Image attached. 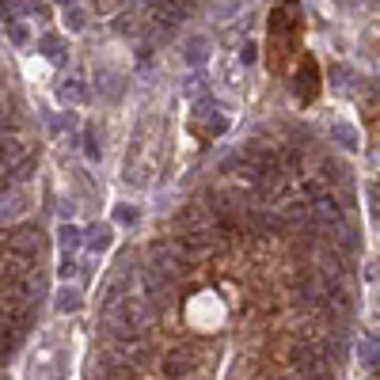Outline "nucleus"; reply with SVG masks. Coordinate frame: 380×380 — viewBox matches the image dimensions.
<instances>
[{
  "instance_id": "nucleus-6",
  "label": "nucleus",
  "mask_w": 380,
  "mask_h": 380,
  "mask_svg": "<svg viewBox=\"0 0 380 380\" xmlns=\"http://www.w3.org/2000/svg\"><path fill=\"white\" fill-rule=\"evenodd\" d=\"M57 308H61V312H76V308H80V293L65 289V293H61V301H57Z\"/></svg>"
},
{
  "instance_id": "nucleus-1",
  "label": "nucleus",
  "mask_w": 380,
  "mask_h": 380,
  "mask_svg": "<svg viewBox=\"0 0 380 380\" xmlns=\"http://www.w3.org/2000/svg\"><path fill=\"white\" fill-rule=\"evenodd\" d=\"M187 320L198 327V331H217L221 320H224L221 296H217V293H198V296L187 304Z\"/></svg>"
},
{
  "instance_id": "nucleus-3",
  "label": "nucleus",
  "mask_w": 380,
  "mask_h": 380,
  "mask_svg": "<svg viewBox=\"0 0 380 380\" xmlns=\"http://www.w3.org/2000/svg\"><path fill=\"white\" fill-rule=\"evenodd\" d=\"M8 248H12V251H27V255H35L38 248H42V236H38L35 229H16L12 236H8Z\"/></svg>"
},
{
  "instance_id": "nucleus-5",
  "label": "nucleus",
  "mask_w": 380,
  "mask_h": 380,
  "mask_svg": "<svg viewBox=\"0 0 380 380\" xmlns=\"http://www.w3.org/2000/svg\"><path fill=\"white\" fill-rule=\"evenodd\" d=\"M357 350H362V357H365L369 365H380V342H376V338H362Z\"/></svg>"
},
{
  "instance_id": "nucleus-2",
  "label": "nucleus",
  "mask_w": 380,
  "mask_h": 380,
  "mask_svg": "<svg viewBox=\"0 0 380 380\" xmlns=\"http://www.w3.org/2000/svg\"><path fill=\"white\" fill-rule=\"evenodd\" d=\"M190 369H194V354L187 350V346H179V350H171V354H168V362H163V373H168L171 380L187 376Z\"/></svg>"
},
{
  "instance_id": "nucleus-4",
  "label": "nucleus",
  "mask_w": 380,
  "mask_h": 380,
  "mask_svg": "<svg viewBox=\"0 0 380 380\" xmlns=\"http://www.w3.org/2000/svg\"><path fill=\"white\" fill-rule=\"evenodd\" d=\"M316 91H320V88H316V65H312V61H304V69H301V99L304 103L316 99Z\"/></svg>"
}]
</instances>
